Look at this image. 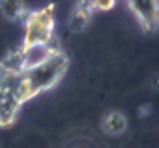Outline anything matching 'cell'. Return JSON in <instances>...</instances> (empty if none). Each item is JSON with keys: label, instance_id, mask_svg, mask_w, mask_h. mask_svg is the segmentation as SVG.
Segmentation results:
<instances>
[{"label": "cell", "instance_id": "1", "mask_svg": "<svg viewBox=\"0 0 159 148\" xmlns=\"http://www.w3.org/2000/svg\"><path fill=\"white\" fill-rule=\"evenodd\" d=\"M67 67H69V58L66 56L64 51H60V53H54L45 64H41L34 69L23 71V75H25L32 94L39 96L47 90H52L62 81Z\"/></svg>", "mask_w": 159, "mask_h": 148}, {"label": "cell", "instance_id": "2", "mask_svg": "<svg viewBox=\"0 0 159 148\" xmlns=\"http://www.w3.org/2000/svg\"><path fill=\"white\" fill-rule=\"evenodd\" d=\"M25 45H41L47 43L54 34L52 8H41L38 12H28L23 23Z\"/></svg>", "mask_w": 159, "mask_h": 148}, {"label": "cell", "instance_id": "3", "mask_svg": "<svg viewBox=\"0 0 159 148\" xmlns=\"http://www.w3.org/2000/svg\"><path fill=\"white\" fill-rule=\"evenodd\" d=\"M92 15H94L92 2H81V4H77V8H73L69 12V17L66 19V28L73 36L84 34L88 30L90 23H92Z\"/></svg>", "mask_w": 159, "mask_h": 148}, {"label": "cell", "instance_id": "4", "mask_svg": "<svg viewBox=\"0 0 159 148\" xmlns=\"http://www.w3.org/2000/svg\"><path fill=\"white\" fill-rule=\"evenodd\" d=\"M129 127V118L122 111H105L99 118V129L105 137L118 139Z\"/></svg>", "mask_w": 159, "mask_h": 148}, {"label": "cell", "instance_id": "5", "mask_svg": "<svg viewBox=\"0 0 159 148\" xmlns=\"http://www.w3.org/2000/svg\"><path fill=\"white\" fill-rule=\"evenodd\" d=\"M21 107L23 103H19L13 96L0 90V127L15 126L17 118L21 116Z\"/></svg>", "mask_w": 159, "mask_h": 148}, {"label": "cell", "instance_id": "6", "mask_svg": "<svg viewBox=\"0 0 159 148\" xmlns=\"http://www.w3.org/2000/svg\"><path fill=\"white\" fill-rule=\"evenodd\" d=\"M157 4L155 2H144V0H135V2H129V8L137 19V23L140 25V28H153L155 25V17H157Z\"/></svg>", "mask_w": 159, "mask_h": 148}, {"label": "cell", "instance_id": "7", "mask_svg": "<svg viewBox=\"0 0 159 148\" xmlns=\"http://www.w3.org/2000/svg\"><path fill=\"white\" fill-rule=\"evenodd\" d=\"M54 53H51V49L47 47V43L41 45H25L23 47V58H25V71L26 69H34L41 64H45Z\"/></svg>", "mask_w": 159, "mask_h": 148}, {"label": "cell", "instance_id": "8", "mask_svg": "<svg viewBox=\"0 0 159 148\" xmlns=\"http://www.w3.org/2000/svg\"><path fill=\"white\" fill-rule=\"evenodd\" d=\"M26 13L28 12L23 2H17V0H4V2H0V17L6 19L8 23H17L19 19L25 21Z\"/></svg>", "mask_w": 159, "mask_h": 148}, {"label": "cell", "instance_id": "9", "mask_svg": "<svg viewBox=\"0 0 159 148\" xmlns=\"http://www.w3.org/2000/svg\"><path fill=\"white\" fill-rule=\"evenodd\" d=\"M4 75H6V71H4V67L0 66V83H2V79H4Z\"/></svg>", "mask_w": 159, "mask_h": 148}]
</instances>
